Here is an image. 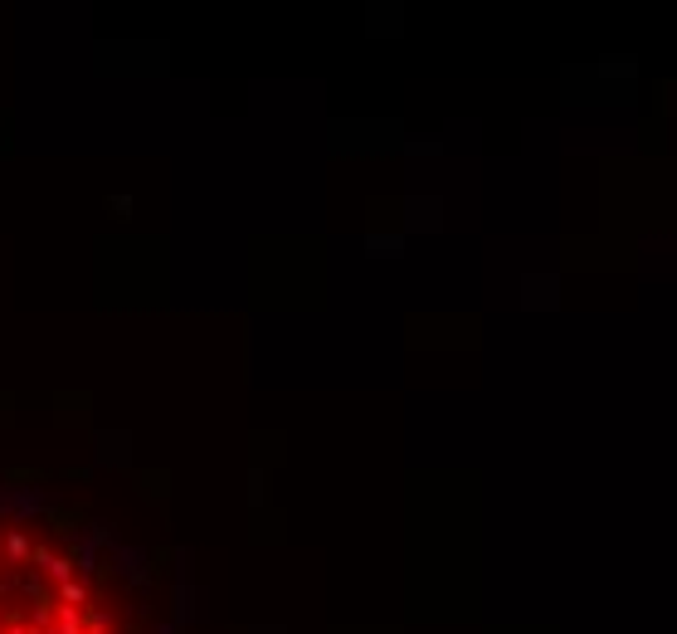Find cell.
Here are the masks:
<instances>
[{
	"instance_id": "1",
	"label": "cell",
	"mask_w": 677,
	"mask_h": 634,
	"mask_svg": "<svg viewBox=\"0 0 677 634\" xmlns=\"http://www.w3.org/2000/svg\"><path fill=\"white\" fill-rule=\"evenodd\" d=\"M59 605H64V610H78V605H83V586H78V581H64V586H59Z\"/></svg>"
},
{
	"instance_id": "2",
	"label": "cell",
	"mask_w": 677,
	"mask_h": 634,
	"mask_svg": "<svg viewBox=\"0 0 677 634\" xmlns=\"http://www.w3.org/2000/svg\"><path fill=\"white\" fill-rule=\"evenodd\" d=\"M5 551H10V556L20 561V556L29 551V541H25V532H10V541H5Z\"/></svg>"
},
{
	"instance_id": "3",
	"label": "cell",
	"mask_w": 677,
	"mask_h": 634,
	"mask_svg": "<svg viewBox=\"0 0 677 634\" xmlns=\"http://www.w3.org/2000/svg\"><path fill=\"white\" fill-rule=\"evenodd\" d=\"M107 210H117V220H127L132 215V201L127 196H107Z\"/></svg>"
}]
</instances>
